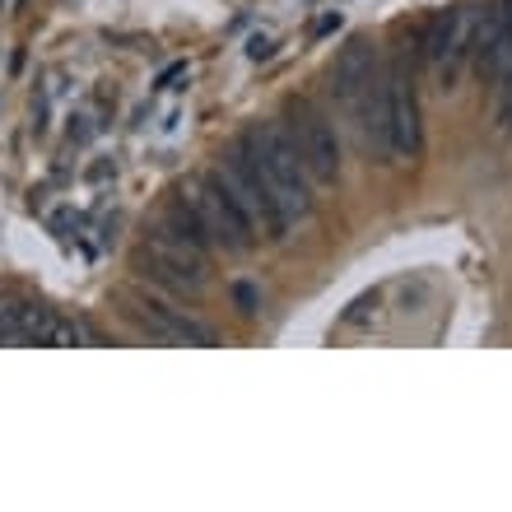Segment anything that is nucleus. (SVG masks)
I'll return each mask as SVG.
<instances>
[{"mask_svg":"<svg viewBox=\"0 0 512 512\" xmlns=\"http://www.w3.org/2000/svg\"><path fill=\"white\" fill-rule=\"evenodd\" d=\"M289 140H294L298 159L308 168L312 187H336L340 182V135L326 122V112L312 98H294L289 103Z\"/></svg>","mask_w":512,"mask_h":512,"instance_id":"4","label":"nucleus"},{"mask_svg":"<svg viewBox=\"0 0 512 512\" xmlns=\"http://www.w3.org/2000/svg\"><path fill=\"white\" fill-rule=\"evenodd\" d=\"M210 177L229 191V201L238 205V215L252 224L256 238H284V219H280V210H275V201H270V191H266V182H261V173H256V163L243 154V145L229 149V154L215 163Z\"/></svg>","mask_w":512,"mask_h":512,"instance_id":"5","label":"nucleus"},{"mask_svg":"<svg viewBox=\"0 0 512 512\" xmlns=\"http://www.w3.org/2000/svg\"><path fill=\"white\" fill-rule=\"evenodd\" d=\"M0 5H5V0H0Z\"/></svg>","mask_w":512,"mask_h":512,"instance_id":"16","label":"nucleus"},{"mask_svg":"<svg viewBox=\"0 0 512 512\" xmlns=\"http://www.w3.org/2000/svg\"><path fill=\"white\" fill-rule=\"evenodd\" d=\"M247 52H252V61H261V56H270V42L266 38H252V47H247Z\"/></svg>","mask_w":512,"mask_h":512,"instance_id":"13","label":"nucleus"},{"mask_svg":"<svg viewBox=\"0 0 512 512\" xmlns=\"http://www.w3.org/2000/svg\"><path fill=\"white\" fill-rule=\"evenodd\" d=\"M243 154L256 163V173L266 182L270 201H275V210H280V219H284V229H294L298 219H308L312 177H308V168H303V159H298L289 131H284L280 122L252 126V131L243 135Z\"/></svg>","mask_w":512,"mask_h":512,"instance_id":"1","label":"nucleus"},{"mask_svg":"<svg viewBox=\"0 0 512 512\" xmlns=\"http://www.w3.org/2000/svg\"><path fill=\"white\" fill-rule=\"evenodd\" d=\"M149 256H154V266L168 270L177 284H205L210 275V256H205V238L196 229V219L182 201L173 205V215L163 219L159 229L149 233Z\"/></svg>","mask_w":512,"mask_h":512,"instance_id":"3","label":"nucleus"},{"mask_svg":"<svg viewBox=\"0 0 512 512\" xmlns=\"http://www.w3.org/2000/svg\"><path fill=\"white\" fill-rule=\"evenodd\" d=\"M182 205L191 210V219H196V229H201L205 243L224 247V252H233V256H243L256 247L252 224L238 215V205L229 201V191L219 187L210 173L191 177L187 187H182Z\"/></svg>","mask_w":512,"mask_h":512,"instance_id":"2","label":"nucleus"},{"mask_svg":"<svg viewBox=\"0 0 512 512\" xmlns=\"http://www.w3.org/2000/svg\"><path fill=\"white\" fill-rule=\"evenodd\" d=\"M135 312H140V322L163 340H191V345H210V340H215L201 322H191V317H182V312L163 308V303H154V298H149V303H135Z\"/></svg>","mask_w":512,"mask_h":512,"instance_id":"10","label":"nucleus"},{"mask_svg":"<svg viewBox=\"0 0 512 512\" xmlns=\"http://www.w3.org/2000/svg\"><path fill=\"white\" fill-rule=\"evenodd\" d=\"M382 89H387V145L391 159H415L424 145L419 131V89H415V70L405 56H396L382 70Z\"/></svg>","mask_w":512,"mask_h":512,"instance_id":"6","label":"nucleus"},{"mask_svg":"<svg viewBox=\"0 0 512 512\" xmlns=\"http://www.w3.org/2000/svg\"><path fill=\"white\" fill-rule=\"evenodd\" d=\"M19 312H24V303H0V345L19 340Z\"/></svg>","mask_w":512,"mask_h":512,"instance_id":"12","label":"nucleus"},{"mask_svg":"<svg viewBox=\"0 0 512 512\" xmlns=\"http://www.w3.org/2000/svg\"><path fill=\"white\" fill-rule=\"evenodd\" d=\"M19 340L24 345H80L84 331L75 322H66L61 312L42 308V303H24V312H19Z\"/></svg>","mask_w":512,"mask_h":512,"instance_id":"9","label":"nucleus"},{"mask_svg":"<svg viewBox=\"0 0 512 512\" xmlns=\"http://www.w3.org/2000/svg\"><path fill=\"white\" fill-rule=\"evenodd\" d=\"M238 303H243V312H256V308H252V303H256V294H252V289H247V284H238Z\"/></svg>","mask_w":512,"mask_h":512,"instance_id":"14","label":"nucleus"},{"mask_svg":"<svg viewBox=\"0 0 512 512\" xmlns=\"http://www.w3.org/2000/svg\"><path fill=\"white\" fill-rule=\"evenodd\" d=\"M471 33H475V10L438 14V19L424 28V61H429V70L438 75L443 89L457 80L461 61L471 52Z\"/></svg>","mask_w":512,"mask_h":512,"instance_id":"7","label":"nucleus"},{"mask_svg":"<svg viewBox=\"0 0 512 512\" xmlns=\"http://www.w3.org/2000/svg\"><path fill=\"white\" fill-rule=\"evenodd\" d=\"M503 117H508V122H512V75H508V80H503Z\"/></svg>","mask_w":512,"mask_h":512,"instance_id":"15","label":"nucleus"},{"mask_svg":"<svg viewBox=\"0 0 512 512\" xmlns=\"http://www.w3.org/2000/svg\"><path fill=\"white\" fill-rule=\"evenodd\" d=\"M382 89V70H378V56L368 47L364 38H354L336 61V94L340 103L350 108V117L359 122V112L368 108V98Z\"/></svg>","mask_w":512,"mask_h":512,"instance_id":"8","label":"nucleus"},{"mask_svg":"<svg viewBox=\"0 0 512 512\" xmlns=\"http://www.w3.org/2000/svg\"><path fill=\"white\" fill-rule=\"evenodd\" d=\"M475 70L485 75V80H494V84H503L512 75V28L503 33L499 42H489L485 52L475 56Z\"/></svg>","mask_w":512,"mask_h":512,"instance_id":"11","label":"nucleus"}]
</instances>
